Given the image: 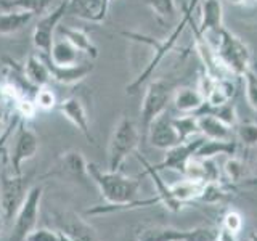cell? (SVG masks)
Here are the masks:
<instances>
[{
	"instance_id": "obj_19",
	"label": "cell",
	"mask_w": 257,
	"mask_h": 241,
	"mask_svg": "<svg viewBox=\"0 0 257 241\" xmlns=\"http://www.w3.org/2000/svg\"><path fill=\"white\" fill-rule=\"evenodd\" d=\"M172 103L177 111L182 114H195L204 108L206 100L203 93L198 90V87H179L175 88Z\"/></svg>"
},
{
	"instance_id": "obj_8",
	"label": "cell",
	"mask_w": 257,
	"mask_h": 241,
	"mask_svg": "<svg viewBox=\"0 0 257 241\" xmlns=\"http://www.w3.org/2000/svg\"><path fill=\"white\" fill-rule=\"evenodd\" d=\"M217 230L209 227H196L180 230L174 227H150L139 233L137 241H215Z\"/></svg>"
},
{
	"instance_id": "obj_30",
	"label": "cell",
	"mask_w": 257,
	"mask_h": 241,
	"mask_svg": "<svg viewBox=\"0 0 257 241\" xmlns=\"http://www.w3.org/2000/svg\"><path fill=\"white\" fill-rule=\"evenodd\" d=\"M52 0H8L7 10L29 12L32 15H45Z\"/></svg>"
},
{
	"instance_id": "obj_45",
	"label": "cell",
	"mask_w": 257,
	"mask_h": 241,
	"mask_svg": "<svg viewBox=\"0 0 257 241\" xmlns=\"http://www.w3.org/2000/svg\"><path fill=\"white\" fill-rule=\"evenodd\" d=\"M7 2H8V0H0V8L7 10Z\"/></svg>"
},
{
	"instance_id": "obj_2",
	"label": "cell",
	"mask_w": 257,
	"mask_h": 241,
	"mask_svg": "<svg viewBox=\"0 0 257 241\" xmlns=\"http://www.w3.org/2000/svg\"><path fill=\"white\" fill-rule=\"evenodd\" d=\"M87 172H88V179H90L96 187L100 190L101 198L109 204L112 211H119V209H127V207H134L135 204H155L156 199H142L139 201L140 191V180L135 179V177H128L124 175L120 171H103V169L95 164V163H88L87 164Z\"/></svg>"
},
{
	"instance_id": "obj_15",
	"label": "cell",
	"mask_w": 257,
	"mask_h": 241,
	"mask_svg": "<svg viewBox=\"0 0 257 241\" xmlns=\"http://www.w3.org/2000/svg\"><path fill=\"white\" fill-rule=\"evenodd\" d=\"M56 109H58L61 114L85 137L88 142L93 143V135L90 132L88 116H87V111H85L82 100L77 98V96H69V98L63 100L61 103L56 104Z\"/></svg>"
},
{
	"instance_id": "obj_3",
	"label": "cell",
	"mask_w": 257,
	"mask_h": 241,
	"mask_svg": "<svg viewBox=\"0 0 257 241\" xmlns=\"http://www.w3.org/2000/svg\"><path fill=\"white\" fill-rule=\"evenodd\" d=\"M217 42L214 45L215 53L219 56L222 66L227 69L228 74L243 77L251 69L252 55L249 47L228 29L222 28L215 32Z\"/></svg>"
},
{
	"instance_id": "obj_5",
	"label": "cell",
	"mask_w": 257,
	"mask_h": 241,
	"mask_svg": "<svg viewBox=\"0 0 257 241\" xmlns=\"http://www.w3.org/2000/svg\"><path fill=\"white\" fill-rule=\"evenodd\" d=\"M174 84L167 79H153L148 80L147 90L143 95V101L140 106V120L142 132L147 137L151 123L161 114H164L169 101L174 96Z\"/></svg>"
},
{
	"instance_id": "obj_38",
	"label": "cell",
	"mask_w": 257,
	"mask_h": 241,
	"mask_svg": "<svg viewBox=\"0 0 257 241\" xmlns=\"http://www.w3.org/2000/svg\"><path fill=\"white\" fill-rule=\"evenodd\" d=\"M243 225H244L243 215H241V212L235 211V209H230V211L223 215V222H222L223 228H227L233 233H239L243 230Z\"/></svg>"
},
{
	"instance_id": "obj_47",
	"label": "cell",
	"mask_w": 257,
	"mask_h": 241,
	"mask_svg": "<svg viewBox=\"0 0 257 241\" xmlns=\"http://www.w3.org/2000/svg\"><path fill=\"white\" fill-rule=\"evenodd\" d=\"M254 177L257 179V158H255V167H254Z\"/></svg>"
},
{
	"instance_id": "obj_18",
	"label": "cell",
	"mask_w": 257,
	"mask_h": 241,
	"mask_svg": "<svg viewBox=\"0 0 257 241\" xmlns=\"http://www.w3.org/2000/svg\"><path fill=\"white\" fill-rule=\"evenodd\" d=\"M199 134L207 140L228 142L233 140V127L227 126L219 117H215L211 112H201L198 116Z\"/></svg>"
},
{
	"instance_id": "obj_17",
	"label": "cell",
	"mask_w": 257,
	"mask_h": 241,
	"mask_svg": "<svg viewBox=\"0 0 257 241\" xmlns=\"http://www.w3.org/2000/svg\"><path fill=\"white\" fill-rule=\"evenodd\" d=\"M137 155V158H139V161L140 163L145 166V174H148L150 177H151V180H153V183L156 185V193H158V199H159V203H163L164 204V207L166 209H169L171 212H179L180 209L183 207V204L182 203H179L175 198H174V195H172V191H171V187L161 179V175H159V171L158 169L153 166V164H150L147 159L145 158H142L139 153H135Z\"/></svg>"
},
{
	"instance_id": "obj_42",
	"label": "cell",
	"mask_w": 257,
	"mask_h": 241,
	"mask_svg": "<svg viewBox=\"0 0 257 241\" xmlns=\"http://www.w3.org/2000/svg\"><path fill=\"white\" fill-rule=\"evenodd\" d=\"M231 5H244L247 0H228Z\"/></svg>"
},
{
	"instance_id": "obj_31",
	"label": "cell",
	"mask_w": 257,
	"mask_h": 241,
	"mask_svg": "<svg viewBox=\"0 0 257 241\" xmlns=\"http://www.w3.org/2000/svg\"><path fill=\"white\" fill-rule=\"evenodd\" d=\"M235 134L238 140L247 148H257V123L252 120H244V123H238L235 126Z\"/></svg>"
},
{
	"instance_id": "obj_20",
	"label": "cell",
	"mask_w": 257,
	"mask_h": 241,
	"mask_svg": "<svg viewBox=\"0 0 257 241\" xmlns=\"http://www.w3.org/2000/svg\"><path fill=\"white\" fill-rule=\"evenodd\" d=\"M87 164L88 161H85L84 155L80 151L69 150L66 153H63L58 159V172L61 175L74 177L79 180H87L88 172H87Z\"/></svg>"
},
{
	"instance_id": "obj_21",
	"label": "cell",
	"mask_w": 257,
	"mask_h": 241,
	"mask_svg": "<svg viewBox=\"0 0 257 241\" xmlns=\"http://www.w3.org/2000/svg\"><path fill=\"white\" fill-rule=\"evenodd\" d=\"M68 13L93 23H101L106 18L103 0H68Z\"/></svg>"
},
{
	"instance_id": "obj_46",
	"label": "cell",
	"mask_w": 257,
	"mask_h": 241,
	"mask_svg": "<svg viewBox=\"0 0 257 241\" xmlns=\"http://www.w3.org/2000/svg\"><path fill=\"white\" fill-rule=\"evenodd\" d=\"M4 95H5V92H4V87L0 85V101H2V98H4Z\"/></svg>"
},
{
	"instance_id": "obj_24",
	"label": "cell",
	"mask_w": 257,
	"mask_h": 241,
	"mask_svg": "<svg viewBox=\"0 0 257 241\" xmlns=\"http://www.w3.org/2000/svg\"><path fill=\"white\" fill-rule=\"evenodd\" d=\"M169 187H171L174 198L185 206V204L191 203V201L199 199L201 193H203V188H204V183L183 175V179H180L179 182H175L172 185H169Z\"/></svg>"
},
{
	"instance_id": "obj_12",
	"label": "cell",
	"mask_w": 257,
	"mask_h": 241,
	"mask_svg": "<svg viewBox=\"0 0 257 241\" xmlns=\"http://www.w3.org/2000/svg\"><path fill=\"white\" fill-rule=\"evenodd\" d=\"M203 142H204V137L201 135V137H196V139H193V140L179 143V145H175V147L166 150V156L163 159V163H159L155 167L158 169V171L167 169V171H174V172H179L183 175L188 161L196 155V151Z\"/></svg>"
},
{
	"instance_id": "obj_33",
	"label": "cell",
	"mask_w": 257,
	"mask_h": 241,
	"mask_svg": "<svg viewBox=\"0 0 257 241\" xmlns=\"http://www.w3.org/2000/svg\"><path fill=\"white\" fill-rule=\"evenodd\" d=\"M227 198V190H225L220 182H207L204 183V188L203 193H201L199 199L204 201V203L209 204H215V203H220Z\"/></svg>"
},
{
	"instance_id": "obj_4",
	"label": "cell",
	"mask_w": 257,
	"mask_h": 241,
	"mask_svg": "<svg viewBox=\"0 0 257 241\" xmlns=\"http://www.w3.org/2000/svg\"><path fill=\"white\" fill-rule=\"evenodd\" d=\"M140 145V131L128 116H122L114 126L108 143V171H120L125 159L137 153Z\"/></svg>"
},
{
	"instance_id": "obj_13",
	"label": "cell",
	"mask_w": 257,
	"mask_h": 241,
	"mask_svg": "<svg viewBox=\"0 0 257 241\" xmlns=\"http://www.w3.org/2000/svg\"><path fill=\"white\" fill-rule=\"evenodd\" d=\"M42 55V53H40ZM42 58L47 63V68L50 71V76L53 80H56L58 84L63 85H74L79 84L80 80H84L87 76L92 74V71L95 68V64L90 61H84V63H74V64H66V66H58L50 61L47 55H42Z\"/></svg>"
},
{
	"instance_id": "obj_6",
	"label": "cell",
	"mask_w": 257,
	"mask_h": 241,
	"mask_svg": "<svg viewBox=\"0 0 257 241\" xmlns=\"http://www.w3.org/2000/svg\"><path fill=\"white\" fill-rule=\"evenodd\" d=\"M29 190V180L24 179L23 174H2V177H0V211H2L4 219H15Z\"/></svg>"
},
{
	"instance_id": "obj_23",
	"label": "cell",
	"mask_w": 257,
	"mask_h": 241,
	"mask_svg": "<svg viewBox=\"0 0 257 241\" xmlns=\"http://www.w3.org/2000/svg\"><path fill=\"white\" fill-rule=\"evenodd\" d=\"M24 77H26L32 85L39 87H44L48 85L50 82V71L47 68V63L42 58V55H29L26 63H24Z\"/></svg>"
},
{
	"instance_id": "obj_14",
	"label": "cell",
	"mask_w": 257,
	"mask_h": 241,
	"mask_svg": "<svg viewBox=\"0 0 257 241\" xmlns=\"http://www.w3.org/2000/svg\"><path fill=\"white\" fill-rule=\"evenodd\" d=\"M147 137L153 148L164 150V151L180 143L179 135H177V131L172 124V117L167 116L166 112L153 120Z\"/></svg>"
},
{
	"instance_id": "obj_11",
	"label": "cell",
	"mask_w": 257,
	"mask_h": 241,
	"mask_svg": "<svg viewBox=\"0 0 257 241\" xmlns=\"http://www.w3.org/2000/svg\"><path fill=\"white\" fill-rule=\"evenodd\" d=\"M55 220L58 223L60 233L69 241H100L95 228L76 212L63 211L55 215Z\"/></svg>"
},
{
	"instance_id": "obj_22",
	"label": "cell",
	"mask_w": 257,
	"mask_h": 241,
	"mask_svg": "<svg viewBox=\"0 0 257 241\" xmlns=\"http://www.w3.org/2000/svg\"><path fill=\"white\" fill-rule=\"evenodd\" d=\"M60 34L74 45L80 53H84L90 60L98 58V47L93 44V40L88 37V34L82 29L77 28H68V26H60L58 28Z\"/></svg>"
},
{
	"instance_id": "obj_44",
	"label": "cell",
	"mask_w": 257,
	"mask_h": 241,
	"mask_svg": "<svg viewBox=\"0 0 257 241\" xmlns=\"http://www.w3.org/2000/svg\"><path fill=\"white\" fill-rule=\"evenodd\" d=\"M249 241H257V231H254V233L249 235Z\"/></svg>"
},
{
	"instance_id": "obj_16",
	"label": "cell",
	"mask_w": 257,
	"mask_h": 241,
	"mask_svg": "<svg viewBox=\"0 0 257 241\" xmlns=\"http://www.w3.org/2000/svg\"><path fill=\"white\" fill-rule=\"evenodd\" d=\"M223 28L222 0H201V20L198 31L201 34L219 32Z\"/></svg>"
},
{
	"instance_id": "obj_9",
	"label": "cell",
	"mask_w": 257,
	"mask_h": 241,
	"mask_svg": "<svg viewBox=\"0 0 257 241\" xmlns=\"http://www.w3.org/2000/svg\"><path fill=\"white\" fill-rule=\"evenodd\" d=\"M66 13H68V0H63L58 7L53 8L52 12L45 13L42 18L37 21L34 28V34H32V42H34V47L42 55L50 53L52 45L55 42L53 40L55 29Z\"/></svg>"
},
{
	"instance_id": "obj_36",
	"label": "cell",
	"mask_w": 257,
	"mask_h": 241,
	"mask_svg": "<svg viewBox=\"0 0 257 241\" xmlns=\"http://www.w3.org/2000/svg\"><path fill=\"white\" fill-rule=\"evenodd\" d=\"M34 103L37 109H44V111H50L56 108V96L55 93L48 88V85L39 87L37 92L34 95Z\"/></svg>"
},
{
	"instance_id": "obj_41",
	"label": "cell",
	"mask_w": 257,
	"mask_h": 241,
	"mask_svg": "<svg viewBox=\"0 0 257 241\" xmlns=\"http://www.w3.org/2000/svg\"><path fill=\"white\" fill-rule=\"evenodd\" d=\"M5 131H7V124H5L4 117H0V137L5 134Z\"/></svg>"
},
{
	"instance_id": "obj_1",
	"label": "cell",
	"mask_w": 257,
	"mask_h": 241,
	"mask_svg": "<svg viewBox=\"0 0 257 241\" xmlns=\"http://www.w3.org/2000/svg\"><path fill=\"white\" fill-rule=\"evenodd\" d=\"M196 4H198V0H191L190 5L185 7L180 21L175 24L174 29L171 31V34H169L166 39L158 40V39L151 37V36L139 34V32H127V31L120 32V34H122L124 37L137 40V42L145 44V45H148L151 48V58H150L148 64L140 71V74L134 79V82H131L125 87V93L127 95H134V93L139 92L140 88L151 79V76L155 74V71L159 68V64L164 61L166 56L177 47V44H179V40H180V37L183 34L185 28H187L188 24H190V21L193 20V10H195Z\"/></svg>"
},
{
	"instance_id": "obj_35",
	"label": "cell",
	"mask_w": 257,
	"mask_h": 241,
	"mask_svg": "<svg viewBox=\"0 0 257 241\" xmlns=\"http://www.w3.org/2000/svg\"><path fill=\"white\" fill-rule=\"evenodd\" d=\"M244 79V93H246V101L255 112H257V74L249 69L243 76Z\"/></svg>"
},
{
	"instance_id": "obj_10",
	"label": "cell",
	"mask_w": 257,
	"mask_h": 241,
	"mask_svg": "<svg viewBox=\"0 0 257 241\" xmlns=\"http://www.w3.org/2000/svg\"><path fill=\"white\" fill-rule=\"evenodd\" d=\"M40 140L37 134L26 124H20L15 135V143L10 151V164L13 174H21V167L26 161L32 159L39 151Z\"/></svg>"
},
{
	"instance_id": "obj_26",
	"label": "cell",
	"mask_w": 257,
	"mask_h": 241,
	"mask_svg": "<svg viewBox=\"0 0 257 241\" xmlns=\"http://www.w3.org/2000/svg\"><path fill=\"white\" fill-rule=\"evenodd\" d=\"M79 53L80 52L71 42H68L66 39H61L53 42L52 50L47 56L52 63L58 64V66H66V64L79 63Z\"/></svg>"
},
{
	"instance_id": "obj_48",
	"label": "cell",
	"mask_w": 257,
	"mask_h": 241,
	"mask_svg": "<svg viewBox=\"0 0 257 241\" xmlns=\"http://www.w3.org/2000/svg\"><path fill=\"white\" fill-rule=\"evenodd\" d=\"M2 219H4V217L0 215V231H2Z\"/></svg>"
},
{
	"instance_id": "obj_34",
	"label": "cell",
	"mask_w": 257,
	"mask_h": 241,
	"mask_svg": "<svg viewBox=\"0 0 257 241\" xmlns=\"http://www.w3.org/2000/svg\"><path fill=\"white\" fill-rule=\"evenodd\" d=\"M207 112H211V114H214L215 117H219L222 123H225V124L233 127V129H235V126L239 123L236 108H235V104H233L231 101L222 104V106H219V108H211V111H207Z\"/></svg>"
},
{
	"instance_id": "obj_32",
	"label": "cell",
	"mask_w": 257,
	"mask_h": 241,
	"mask_svg": "<svg viewBox=\"0 0 257 241\" xmlns=\"http://www.w3.org/2000/svg\"><path fill=\"white\" fill-rule=\"evenodd\" d=\"M223 171L230 182H243L246 177V164L236 156H228V159L223 164Z\"/></svg>"
},
{
	"instance_id": "obj_28",
	"label": "cell",
	"mask_w": 257,
	"mask_h": 241,
	"mask_svg": "<svg viewBox=\"0 0 257 241\" xmlns=\"http://www.w3.org/2000/svg\"><path fill=\"white\" fill-rule=\"evenodd\" d=\"M172 124L179 135L180 143L188 142L196 139L199 134V126H198V116L195 114H183L179 117H172Z\"/></svg>"
},
{
	"instance_id": "obj_29",
	"label": "cell",
	"mask_w": 257,
	"mask_h": 241,
	"mask_svg": "<svg viewBox=\"0 0 257 241\" xmlns=\"http://www.w3.org/2000/svg\"><path fill=\"white\" fill-rule=\"evenodd\" d=\"M159 24H169L177 18L175 0H145Z\"/></svg>"
},
{
	"instance_id": "obj_37",
	"label": "cell",
	"mask_w": 257,
	"mask_h": 241,
	"mask_svg": "<svg viewBox=\"0 0 257 241\" xmlns=\"http://www.w3.org/2000/svg\"><path fill=\"white\" fill-rule=\"evenodd\" d=\"M26 241H69L60 231H53L50 228H36L29 233Z\"/></svg>"
},
{
	"instance_id": "obj_40",
	"label": "cell",
	"mask_w": 257,
	"mask_h": 241,
	"mask_svg": "<svg viewBox=\"0 0 257 241\" xmlns=\"http://www.w3.org/2000/svg\"><path fill=\"white\" fill-rule=\"evenodd\" d=\"M215 241H238V233H233L227 228L220 227L219 230H217Z\"/></svg>"
},
{
	"instance_id": "obj_39",
	"label": "cell",
	"mask_w": 257,
	"mask_h": 241,
	"mask_svg": "<svg viewBox=\"0 0 257 241\" xmlns=\"http://www.w3.org/2000/svg\"><path fill=\"white\" fill-rule=\"evenodd\" d=\"M16 108H18V112H20L23 117H28V119L34 117L36 111H37V106H36L34 100L24 98V96L16 101Z\"/></svg>"
},
{
	"instance_id": "obj_25",
	"label": "cell",
	"mask_w": 257,
	"mask_h": 241,
	"mask_svg": "<svg viewBox=\"0 0 257 241\" xmlns=\"http://www.w3.org/2000/svg\"><path fill=\"white\" fill-rule=\"evenodd\" d=\"M34 15L20 10H5L0 13V36H10L26 28L32 21Z\"/></svg>"
},
{
	"instance_id": "obj_43",
	"label": "cell",
	"mask_w": 257,
	"mask_h": 241,
	"mask_svg": "<svg viewBox=\"0 0 257 241\" xmlns=\"http://www.w3.org/2000/svg\"><path fill=\"white\" fill-rule=\"evenodd\" d=\"M112 2V0H103V8H104V12H108V8H109V4Z\"/></svg>"
},
{
	"instance_id": "obj_27",
	"label": "cell",
	"mask_w": 257,
	"mask_h": 241,
	"mask_svg": "<svg viewBox=\"0 0 257 241\" xmlns=\"http://www.w3.org/2000/svg\"><path fill=\"white\" fill-rule=\"evenodd\" d=\"M236 153V142L228 140V142H219V140H207L201 143V147L198 148L196 155L198 158H209L214 159L219 155H227V156H235Z\"/></svg>"
},
{
	"instance_id": "obj_7",
	"label": "cell",
	"mask_w": 257,
	"mask_h": 241,
	"mask_svg": "<svg viewBox=\"0 0 257 241\" xmlns=\"http://www.w3.org/2000/svg\"><path fill=\"white\" fill-rule=\"evenodd\" d=\"M44 196V187H31L28 196L21 204L20 211L15 215L13 230L8 241H26L31 231H34L37 227L39 214H40V203Z\"/></svg>"
}]
</instances>
